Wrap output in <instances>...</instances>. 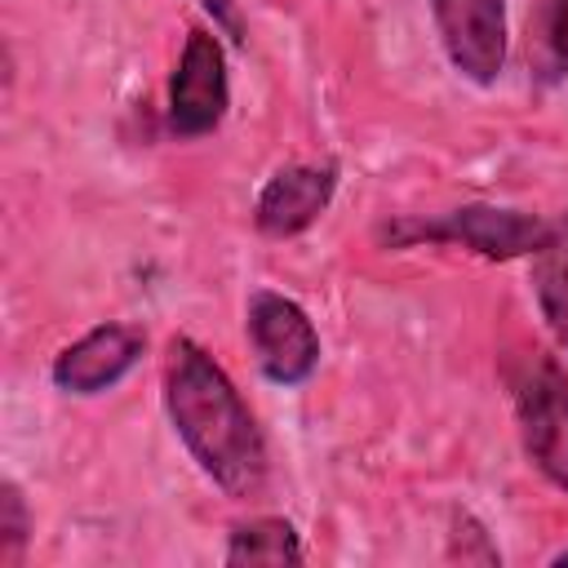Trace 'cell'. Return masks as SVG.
Returning a JSON list of instances; mask_svg holds the SVG:
<instances>
[{"mask_svg": "<svg viewBox=\"0 0 568 568\" xmlns=\"http://www.w3.org/2000/svg\"><path fill=\"white\" fill-rule=\"evenodd\" d=\"M164 408L195 466L235 501L266 484V439L222 364L191 337L169 342Z\"/></svg>", "mask_w": 568, "mask_h": 568, "instance_id": "obj_1", "label": "cell"}, {"mask_svg": "<svg viewBox=\"0 0 568 568\" xmlns=\"http://www.w3.org/2000/svg\"><path fill=\"white\" fill-rule=\"evenodd\" d=\"M550 222L537 213H519V209H497V204H462L444 217H399L386 222L377 235L399 248V244H417V240H435V244H462L488 262H510L524 253H537L546 240Z\"/></svg>", "mask_w": 568, "mask_h": 568, "instance_id": "obj_2", "label": "cell"}, {"mask_svg": "<svg viewBox=\"0 0 568 568\" xmlns=\"http://www.w3.org/2000/svg\"><path fill=\"white\" fill-rule=\"evenodd\" d=\"M515 417L532 466L568 493V373L541 351L515 373Z\"/></svg>", "mask_w": 568, "mask_h": 568, "instance_id": "obj_3", "label": "cell"}, {"mask_svg": "<svg viewBox=\"0 0 568 568\" xmlns=\"http://www.w3.org/2000/svg\"><path fill=\"white\" fill-rule=\"evenodd\" d=\"M248 346L257 355V368L280 386H302L320 364V333L311 315L271 288H257L244 306Z\"/></svg>", "mask_w": 568, "mask_h": 568, "instance_id": "obj_4", "label": "cell"}, {"mask_svg": "<svg viewBox=\"0 0 568 568\" xmlns=\"http://www.w3.org/2000/svg\"><path fill=\"white\" fill-rule=\"evenodd\" d=\"M231 102V84H226V53L217 44L213 31L191 27L178 71L169 80V129L178 138H204L222 124Z\"/></svg>", "mask_w": 568, "mask_h": 568, "instance_id": "obj_5", "label": "cell"}, {"mask_svg": "<svg viewBox=\"0 0 568 568\" xmlns=\"http://www.w3.org/2000/svg\"><path fill=\"white\" fill-rule=\"evenodd\" d=\"M430 13L457 75L493 84L506 71V0H430Z\"/></svg>", "mask_w": 568, "mask_h": 568, "instance_id": "obj_6", "label": "cell"}, {"mask_svg": "<svg viewBox=\"0 0 568 568\" xmlns=\"http://www.w3.org/2000/svg\"><path fill=\"white\" fill-rule=\"evenodd\" d=\"M142 346L146 337L133 324H98L53 359V386L67 395H98L142 359Z\"/></svg>", "mask_w": 568, "mask_h": 568, "instance_id": "obj_7", "label": "cell"}, {"mask_svg": "<svg viewBox=\"0 0 568 568\" xmlns=\"http://www.w3.org/2000/svg\"><path fill=\"white\" fill-rule=\"evenodd\" d=\"M333 191H337L333 164H284L266 178L257 209H253V222L262 235H275V240L297 235L328 209Z\"/></svg>", "mask_w": 568, "mask_h": 568, "instance_id": "obj_8", "label": "cell"}, {"mask_svg": "<svg viewBox=\"0 0 568 568\" xmlns=\"http://www.w3.org/2000/svg\"><path fill=\"white\" fill-rule=\"evenodd\" d=\"M532 293L555 342L568 351V213H559L532 253Z\"/></svg>", "mask_w": 568, "mask_h": 568, "instance_id": "obj_9", "label": "cell"}, {"mask_svg": "<svg viewBox=\"0 0 568 568\" xmlns=\"http://www.w3.org/2000/svg\"><path fill=\"white\" fill-rule=\"evenodd\" d=\"M222 559L235 564V568H240V564L284 568V564H302V541H297V532H293L288 519L266 515V519H248V524H240V528L231 532Z\"/></svg>", "mask_w": 568, "mask_h": 568, "instance_id": "obj_10", "label": "cell"}, {"mask_svg": "<svg viewBox=\"0 0 568 568\" xmlns=\"http://www.w3.org/2000/svg\"><path fill=\"white\" fill-rule=\"evenodd\" d=\"M528 67L546 84L568 75V0H537L528 18Z\"/></svg>", "mask_w": 568, "mask_h": 568, "instance_id": "obj_11", "label": "cell"}, {"mask_svg": "<svg viewBox=\"0 0 568 568\" xmlns=\"http://www.w3.org/2000/svg\"><path fill=\"white\" fill-rule=\"evenodd\" d=\"M27 532H31L27 501H22L18 484H4V488H0V559H4V564H18V559H22Z\"/></svg>", "mask_w": 568, "mask_h": 568, "instance_id": "obj_12", "label": "cell"}, {"mask_svg": "<svg viewBox=\"0 0 568 568\" xmlns=\"http://www.w3.org/2000/svg\"><path fill=\"white\" fill-rule=\"evenodd\" d=\"M209 13H213V22L231 36V40H244V22H240V9H235V0H200Z\"/></svg>", "mask_w": 568, "mask_h": 568, "instance_id": "obj_13", "label": "cell"}, {"mask_svg": "<svg viewBox=\"0 0 568 568\" xmlns=\"http://www.w3.org/2000/svg\"><path fill=\"white\" fill-rule=\"evenodd\" d=\"M555 564H568V546H564V550H559V555H555Z\"/></svg>", "mask_w": 568, "mask_h": 568, "instance_id": "obj_14", "label": "cell"}]
</instances>
